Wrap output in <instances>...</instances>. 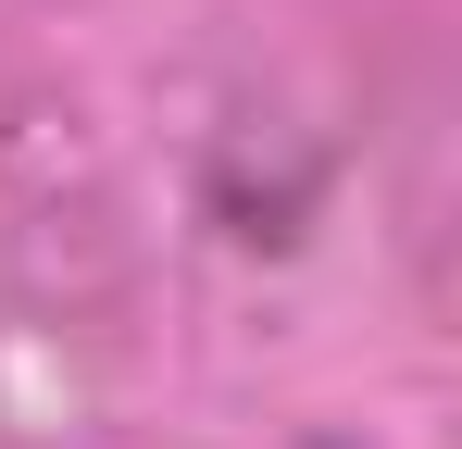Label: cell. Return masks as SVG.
I'll return each mask as SVG.
<instances>
[]
</instances>
